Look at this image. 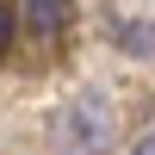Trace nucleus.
Segmentation results:
<instances>
[{"mask_svg": "<svg viewBox=\"0 0 155 155\" xmlns=\"http://www.w3.org/2000/svg\"><path fill=\"white\" fill-rule=\"evenodd\" d=\"M112 37L137 56H155V25H112Z\"/></svg>", "mask_w": 155, "mask_h": 155, "instance_id": "nucleus-1", "label": "nucleus"}, {"mask_svg": "<svg viewBox=\"0 0 155 155\" xmlns=\"http://www.w3.org/2000/svg\"><path fill=\"white\" fill-rule=\"evenodd\" d=\"M68 19V0H31V31H56Z\"/></svg>", "mask_w": 155, "mask_h": 155, "instance_id": "nucleus-2", "label": "nucleus"}, {"mask_svg": "<svg viewBox=\"0 0 155 155\" xmlns=\"http://www.w3.org/2000/svg\"><path fill=\"white\" fill-rule=\"evenodd\" d=\"M12 44V12H6V0H0V50Z\"/></svg>", "mask_w": 155, "mask_h": 155, "instance_id": "nucleus-3", "label": "nucleus"}, {"mask_svg": "<svg viewBox=\"0 0 155 155\" xmlns=\"http://www.w3.org/2000/svg\"><path fill=\"white\" fill-rule=\"evenodd\" d=\"M130 155H155V130H149V137H137V149H130Z\"/></svg>", "mask_w": 155, "mask_h": 155, "instance_id": "nucleus-4", "label": "nucleus"}]
</instances>
